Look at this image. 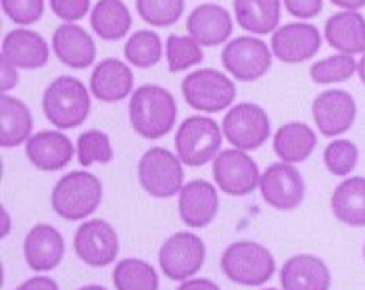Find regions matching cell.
<instances>
[{
	"label": "cell",
	"instance_id": "24",
	"mask_svg": "<svg viewBox=\"0 0 365 290\" xmlns=\"http://www.w3.org/2000/svg\"><path fill=\"white\" fill-rule=\"evenodd\" d=\"M324 36L338 53L361 55L365 53V17L357 11L334 13L324 26Z\"/></svg>",
	"mask_w": 365,
	"mask_h": 290
},
{
	"label": "cell",
	"instance_id": "19",
	"mask_svg": "<svg viewBox=\"0 0 365 290\" xmlns=\"http://www.w3.org/2000/svg\"><path fill=\"white\" fill-rule=\"evenodd\" d=\"M2 58L17 69H40L51 58V46L34 29H13L2 38Z\"/></svg>",
	"mask_w": 365,
	"mask_h": 290
},
{
	"label": "cell",
	"instance_id": "28",
	"mask_svg": "<svg viewBox=\"0 0 365 290\" xmlns=\"http://www.w3.org/2000/svg\"><path fill=\"white\" fill-rule=\"evenodd\" d=\"M238 26L255 36L272 33L280 26V0H234Z\"/></svg>",
	"mask_w": 365,
	"mask_h": 290
},
{
	"label": "cell",
	"instance_id": "27",
	"mask_svg": "<svg viewBox=\"0 0 365 290\" xmlns=\"http://www.w3.org/2000/svg\"><path fill=\"white\" fill-rule=\"evenodd\" d=\"M332 213L338 222L351 228L365 226V177L342 180L332 195Z\"/></svg>",
	"mask_w": 365,
	"mask_h": 290
},
{
	"label": "cell",
	"instance_id": "46",
	"mask_svg": "<svg viewBox=\"0 0 365 290\" xmlns=\"http://www.w3.org/2000/svg\"><path fill=\"white\" fill-rule=\"evenodd\" d=\"M78 290H107L105 286H101V284H88V286H82V289Z\"/></svg>",
	"mask_w": 365,
	"mask_h": 290
},
{
	"label": "cell",
	"instance_id": "31",
	"mask_svg": "<svg viewBox=\"0 0 365 290\" xmlns=\"http://www.w3.org/2000/svg\"><path fill=\"white\" fill-rule=\"evenodd\" d=\"M123 55L132 65L148 69V67L157 65L163 57V42H161L159 33H155L153 29H138L125 42Z\"/></svg>",
	"mask_w": 365,
	"mask_h": 290
},
{
	"label": "cell",
	"instance_id": "12",
	"mask_svg": "<svg viewBox=\"0 0 365 290\" xmlns=\"http://www.w3.org/2000/svg\"><path fill=\"white\" fill-rule=\"evenodd\" d=\"M259 190L263 201L278 211H292L305 199L303 175L290 163L269 165L261 175Z\"/></svg>",
	"mask_w": 365,
	"mask_h": 290
},
{
	"label": "cell",
	"instance_id": "7",
	"mask_svg": "<svg viewBox=\"0 0 365 290\" xmlns=\"http://www.w3.org/2000/svg\"><path fill=\"white\" fill-rule=\"evenodd\" d=\"M182 94L188 107H192L195 111L220 113L234 103L236 86L225 73L205 67L186 76V80L182 82Z\"/></svg>",
	"mask_w": 365,
	"mask_h": 290
},
{
	"label": "cell",
	"instance_id": "8",
	"mask_svg": "<svg viewBox=\"0 0 365 290\" xmlns=\"http://www.w3.org/2000/svg\"><path fill=\"white\" fill-rule=\"evenodd\" d=\"M207 257L202 238L195 232H175L159 249V267L173 282H184L197 276Z\"/></svg>",
	"mask_w": 365,
	"mask_h": 290
},
{
	"label": "cell",
	"instance_id": "6",
	"mask_svg": "<svg viewBox=\"0 0 365 290\" xmlns=\"http://www.w3.org/2000/svg\"><path fill=\"white\" fill-rule=\"evenodd\" d=\"M138 182L142 190L155 199H169L184 188V167L178 155L168 148L153 146L138 161Z\"/></svg>",
	"mask_w": 365,
	"mask_h": 290
},
{
	"label": "cell",
	"instance_id": "23",
	"mask_svg": "<svg viewBox=\"0 0 365 290\" xmlns=\"http://www.w3.org/2000/svg\"><path fill=\"white\" fill-rule=\"evenodd\" d=\"M53 51L56 58L71 69H86L96 58V46L92 36L76 24H63L55 29Z\"/></svg>",
	"mask_w": 365,
	"mask_h": 290
},
{
	"label": "cell",
	"instance_id": "34",
	"mask_svg": "<svg viewBox=\"0 0 365 290\" xmlns=\"http://www.w3.org/2000/svg\"><path fill=\"white\" fill-rule=\"evenodd\" d=\"M76 155H78L80 165H84V167H90L94 163H111V138L101 130H86L78 138Z\"/></svg>",
	"mask_w": 365,
	"mask_h": 290
},
{
	"label": "cell",
	"instance_id": "15",
	"mask_svg": "<svg viewBox=\"0 0 365 290\" xmlns=\"http://www.w3.org/2000/svg\"><path fill=\"white\" fill-rule=\"evenodd\" d=\"M272 53L282 63L297 65L317 55L322 46V33L309 24H286L272 36Z\"/></svg>",
	"mask_w": 365,
	"mask_h": 290
},
{
	"label": "cell",
	"instance_id": "40",
	"mask_svg": "<svg viewBox=\"0 0 365 290\" xmlns=\"http://www.w3.org/2000/svg\"><path fill=\"white\" fill-rule=\"evenodd\" d=\"M17 82H19L17 67L11 65L6 58H0V90H2V94L13 90V88L17 86Z\"/></svg>",
	"mask_w": 365,
	"mask_h": 290
},
{
	"label": "cell",
	"instance_id": "26",
	"mask_svg": "<svg viewBox=\"0 0 365 290\" xmlns=\"http://www.w3.org/2000/svg\"><path fill=\"white\" fill-rule=\"evenodd\" d=\"M317 136L313 128L303 121L284 123L274 136V150L280 157L282 163H303L315 150Z\"/></svg>",
	"mask_w": 365,
	"mask_h": 290
},
{
	"label": "cell",
	"instance_id": "36",
	"mask_svg": "<svg viewBox=\"0 0 365 290\" xmlns=\"http://www.w3.org/2000/svg\"><path fill=\"white\" fill-rule=\"evenodd\" d=\"M357 161H359V148L351 140H334L324 150L326 170L338 177L351 174L357 167Z\"/></svg>",
	"mask_w": 365,
	"mask_h": 290
},
{
	"label": "cell",
	"instance_id": "14",
	"mask_svg": "<svg viewBox=\"0 0 365 290\" xmlns=\"http://www.w3.org/2000/svg\"><path fill=\"white\" fill-rule=\"evenodd\" d=\"M311 113L324 136H340L355 123L357 103L346 90H326L315 96Z\"/></svg>",
	"mask_w": 365,
	"mask_h": 290
},
{
	"label": "cell",
	"instance_id": "30",
	"mask_svg": "<svg viewBox=\"0 0 365 290\" xmlns=\"http://www.w3.org/2000/svg\"><path fill=\"white\" fill-rule=\"evenodd\" d=\"M113 284L117 290H159V276L150 263L128 257L115 265Z\"/></svg>",
	"mask_w": 365,
	"mask_h": 290
},
{
	"label": "cell",
	"instance_id": "44",
	"mask_svg": "<svg viewBox=\"0 0 365 290\" xmlns=\"http://www.w3.org/2000/svg\"><path fill=\"white\" fill-rule=\"evenodd\" d=\"M0 215H2V230H0V234H2V238L9 234V230H11V219H9V213H6V209L2 207L0 209Z\"/></svg>",
	"mask_w": 365,
	"mask_h": 290
},
{
	"label": "cell",
	"instance_id": "2",
	"mask_svg": "<svg viewBox=\"0 0 365 290\" xmlns=\"http://www.w3.org/2000/svg\"><path fill=\"white\" fill-rule=\"evenodd\" d=\"M103 201V182L90 172H71L63 175L53 188L51 204L58 217L80 222L96 213Z\"/></svg>",
	"mask_w": 365,
	"mask_h": 290
},
{
	"label": "cell",
	"instance_id": "22",
	"mask_svg": "<svg viewBox=\"0 0 365 290\" xmlns=\"http://www.w3.org/2000/svg\"><path fill=\"white\" fill-rule=\"evenodd\" d=\"M134 88V73L130 65L119 58H105L96 63L90 76V92L103 103H119L130 96Z\"/></svg>",
	"mask_w": 365,
	"mask_h": 290
},
{
	"label": "cell",
	"instance_id": "38",
	"mask_svg": "<svg viewBox=\"0 0 365 290\" xmlns=\"http://www.w3.org/2000/svg\"><path fill=\"white\" fill-rule=\"evenodd\" d=\"M48 2L56 17L67 24H76L84 19L90 11V0H48Z\"/></svg>",
	"mask_w": 365,
	"mask_h": 290
},
{
	"label": "cell",
	"instance_id": "11",
	"mask_svg": "<svg viewBox=\"0 0 365 290\" xmlns=\"http://www.w3.org/2000/svg\"><path fill=\"white\" fill-rule=\"evenodd\" d=\"M213 180L230 197L253 195L261 182L259 167L253 159L238 148L222 150L213 161Z\"/></svg>",
	"mask_w": 365,
	"mask_h": 290
},
{
	"label": "cell",
	"instance_id": "16",
	"mask_svg": "<svg viewBox=\"0 0 365 290\" xmlns=\"http://www.w3.org/2000/svg\"><path fill=\"white\" fill-rule=\"evenodd\" d=\"M220 211V197L211 182L207 180H192L184 184L178 197V213L180 219L192 228H207Z\"/></svg>",
	"mask_w": 365,
	"mask_h": 290
},
{
	"label": "cell",
	"instance_id": "18",
	"mask_svg": "<svg viewBox=\"0 0 365 290\" xmlns=\"http://www.w3.org/2000/svg\"><path fill=\"white\" fill-rule=\"evenodd\" d=\"M26 155L29 163L42 172H58L71 163L76 148L69 136L56 130L38 132L26 143Z\"/></svg>",
	"mask_w": 365,
	"mask_h": 290
},
{
	"label": "cell",
	"instance_id": "9",
	"mask_svg": "<svg viewBox=\"0 0 365 290\" xmlns=\"http://www.w3.org/2000/svg\"><path fill=\"white\" fill-rule=\"evenodd\" d=\"M222 130L227 143L238 150H257L272 134V121L263 107L240 103L225 113Z\"/></svg>",
	"mask_w": 365,
	"mask_h": 290
},
{
	"label": "cell",
	"instance_id": "17",
	"mask_svg": "<svg viewBox=\"0 0 365 290\" xmlns=\"http://www.w3.org/2000/svg\"><path fill=\"white\" fill-rule=\"evenodd\" d=\"M186 29L188 36L195 38L200 46H220L230 40L234 24L225 6L215 2H205L195 6V11L188 15Z\"/></svg>",
	"mask_w": 365,
	"mask_h": 290
},
{
	"label": "cell",
	"instance_id": "32",
	"mask_svg": "<svg viewBox=\"0 0 365 290\" xmlns=\"http://www.w3.org/2000/svg\"><path fill=\"white\" fill-rule=\"evenodd\" d=\"M165 58H168L169 71L180 73V71H186V69L195 67L198 63H202L205 53H202V46L198 44L195 38L171 33V36H168V42H165Z\"/></svg>",
	"mask_w": 365,
	"mask_h": 290
},
{
	"label": "cell",
	"instance_id": "45",
	"mask_svg": "<svg viewBox=\"0 0 365 290\" xmlns=\"http://www.w3.org/2000/svg\"><path fill=\"white\" fill-rule=\"evenodd\" d=\"M357 73H359V78H361V82H364V86H365V53H364V57H361V61H359Z\"/></svg>",
	"mask_w": 365,
	"mask_h": 290
},
{
	"label": "cell",
	"instance_id": "35",
	"mask_svg": "<svg viewBox=\"0 0 365 290\" xmlns=\"http://www.w3.org/2000/svg\"><path fill=\"white\" fill-rule=\"evenodd\" d=\"M136 11L153 28L175 26L184 13V0H136Z\"/></svg>",
	"mask_w": 365,
	"mask_h": 290
},
{
	"label": "cell",
	"instance_id": "5",
	"mask_svg": "<svg viewBox=\"0 0 365 290\" xmlns=\"http://www.w3.org/2000/svg\"><path fill=\"white\" fill-rule=\"evenodd\" d=\"M222 128L213 117L192 115L175 130V152L184 165L202 167L215 161L222 148Z\"/></svg>",
	"mask_w": 365,
	"mask_h": 290
},
{
	"label": "cell",
	"instance_id": "3",
	"mask_svg": "<svg viewBox=\"0 0 365 290\" xmlns=\"http://www.w3.org/2000/svg\"><path fill=\"white\" fill-rule=\"evenodd\" d=\"M224 276L240 286H263L276 274V259L269 249L255 240H236L222 255Z\"/></svg>",
	"mask_w": 365,
	"mask_h": 290
},
{
	"label": "cell",
	"instance_id": "1",
	"mask_svg": "<svg viewBox=\"0 0 365 290\" xmlns=\"http://www.w3.org/2000/svg\"><path fill=\"white\" fill-rule=\"evenodd\" d=\"M178 105L168 88L144 84L130 98V123L146 140H159L175 125Z\"/></svg>",
	"mask_w": 365,
	"mask_h": 290
},
{
	"label": "cell",
	"instance_id": "10",
	"mask_svg": "<svg viewBox=\"0 0 365 290\" xmlns=\"http://www.w3.org/2000/svg\"><path fill=\"white\" fill-rule=\"evenodd\" d=\"M272 46L253 36H240L230 40L222 51L225 71L240 82H255L263 78L272 67Z\"/></svg>",
	"mask_w": 365,
	"mask_h": 290
},
{
	"label": "cell",
	"instance_id": "4",
	"mask_svg": "<svg viewBox=\"0 0 365 290\" xmlns=\"http://www.w3.org/2000/svg\"><path fill=\"white\" fill-rule=\"evenodd\" d=\"M42 111L58 130H73L82 125L90 113L88 88L71 76L53 80L42 96Z\"/></svg>",
	"mask_w": 365,
	"mask_h": 290
},
{
	"label": "cell",
	"instance_id": "20",
	"mask_svg": "<svg viewBox=\"0 0 365 290\" xmlns=\"http://www.w3.org/2000/svg\"><path fill=\"white\" fill-rule=\"evenodd\" d=\"M24 257L34 271H51L65 257L63 234L48 224H36L24 240Z\"/></svg>",
	"mask_w": 365,
	"mask_h": 290
},
{
	"label": "cell",
	"instance_id": "47",
	"mask_svg": "<svg viewBox=\"0 0 365 290\" xmlns=\"http://www.w3.org/2000/svg\"><path fill=\"white\" fill-rule=\"evenodd\" d=\"M263 290H280V289H263Z\"/></svg>",
	"mask_w": 365,
	"mask_h": 290
},
{
	"label": "cell",
	"instance_id": "13",
	"mask_svg": "<svg viewBox=\"0 0 365 290\" xmlns=\"http://www.w3.org/2000/svg\"><path fill=\"white\" fill-rule=\"evenodd\" d=\"M76 255L90 267H107L117 259L119 238L109 222L90 219L73 236Z\"/></svg>",
	"mask_w": 365,
	"mask_h": 290
},
{
	"label": "cell",
	"instance_id": "33",
	"mask_svg": "<svg viewBox=\"0 0 365 290\" xmlns=\"http://www.w3.org/2000/svg\"><path fill=\"white\" fill-rule=\"evenodd\" d=\"M357 67H359V63L351 55L338 53V55L313 63L309 76L315 84H338V82L351 80L357 73Z\"/></svg>",
	"mask_w": 365,
	"mask_h": 290
},
{
	"label": "cell",
	"instance_id": "39",
	"mask_svg": "<svg viewBox=\"0 0 365 290\" xmlns=\"http://www.w3.org/2000/svg\"><path fill=\"white\" fill-rule=\"evenodd\" d=\"M284 6L292 17L311 19V17H317L322 13L324 0H284Z\"/></svg>",
	"mask_w": 365,
	"mask_h": 290
},
{
	"label": "cell",
	"instance_id": "42",
	"mask_svg": "<svg viewBox=\"0 0 365 290\" xmlns=\"http://www.w3.org/2000/svg\"><path fill=\"white\" fill-rule=\"evenodd\" d=\"M175 290H222L209 278H197V280H184Z\"/></svg>",
	"mask_w": 365,
	"mask_h": 290
},
{
	"label": "cell",
	"instance_id": "41",
	"mask_svg": "<svg viewBox=\"0 0 365 290\" xmlns=\"http://www.w3.org/2000/svg\"><path fill=\"white\" fill-rule=\"evenodd\" d=\"M15 290H58L53 278H46V276H36V278H29L24 284H19Z\"/></svg>",
	"mask_w": 365,
	"mask_h": 290
},
{
	"label": "cell",
	"instance_id": "25",
	"mask_svg": "<svg viewBox=\"0 0 365 290\" xmlns=\"http://www.w3.org/2000/svg\"><path fill=\"white\" fill-rule=\"evenodd\" d=\"M31 111L28 105L15 96H0V146L15 148L28 143L31 134Z\"/></svg>",
	"mask_w": 365,
	"mask_h": 290
},
{
	"label": "cell",
	"instance_id": "48",
	"mask_svg": "<svg viewBox=\"0 0 365 290\" xmlns=\"http://www.w3.org/2000/svg\"><path fill=\"white\" fill-rule=\"evenodd\" d=\"M364 259H365V244H364Z\"/></svg>",
	"mask_w": 365,
	"mask_h": 290
},
{
	"label": "cell",
	"instance_id": "29",
	"mask_svg": "<svg viewBox=\"0 0 365 290\" xmlns=\"http://www.w3.org/2000/svg\"><path fill=\"white\" fill-rule=\"evenodd\" d=\"M90 26L103 40H121L132 28V15L123 0H98L90 13Z\"/></svg>",
	"mask_w": 365,
	"mask_h": 290
},
{
	"label": "cell",
	"instance_id": "21",
	"mask_svg": "<svg viewBox=\"0 0 365 290\" xmlns=\"http://www.w3.org/2000/svg\"><path fill=\"white\" fill-rule=\"evenodd\" d=\"M280 284L284 290H330L332 274L324 259L301 253L282 265Z\"/></svg>",
	"mask_w": 365,
	"mask_h": 290
},
{
	"label": "cell",
	"instance_id": "37",
	"mask_svg": "<svg viewBox=\"0 0 365 290\" xmlns=\"http://www.w3.org/2000/svg\"><path fill=\"white\" fill-rule=\"evenodd\" d=\"M46 0H2L4 15L17 26H31L42 19Z\"/></svg>",
	"mask_w": 365,
	"mask_h": 290
},
{
	"label": "cell",
	"instance_id": "43",
	"mask_svg": "<svg viewBox=\"0 0 365 290\" xmlns=\"http://www.w3.org/2000/svg\"><path fill=\"white\" fill-rule=\"evenodd\" d=\"M330 2L344 9V11H359L365 6V0H330Z\"/></svg>",
	"mask_w": 365,
	"mask_h": 290
}]
</instances>
